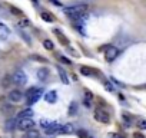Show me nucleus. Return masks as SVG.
Here are the masks:
<instances>
[{
	"label": "nucleus",
	"mask_w": 146,
	"mask_h": 138,
	"mask_svg": "<svg viewBox=\"0 0 146 138\" xmlns=\"http://www.w3.org/2000/svg\"><path fill=\"white\" fill-rule=\"evenodd\" d=\"M86 12H88V6L86 5H76V6H70V7H66L64 9L66 16H69L73 20L82 19L86 15Z\"/></svg>",
	"instance_id": "1"
},
{
	"label": "nucleus",
	"mask_w": 146,
	"mask_h": 138,
	"mask_svg": "<svg viewBox=\"0 0 146 138\" xmlns=\"http://www.w3.org/2000/svg\"><path fill=\"white\" fill-rule=\"evenodd\" d=\"M42 89L40 88H30L27 92H26V102L27 105H32L35 102H37V99L42 96Z\"/></svg>",
	"instance_id": "2"
},
{
	"label": "nucleus",
	"mask_w": 146,
	"mask_h": 138,
	"mask_svg": "<svg viewBox=\"0 0 146 138\" xmlns=\"http://www.w3.org/2000/svg\"><path fill=\"white\" fill-rule=\"evenodd\" d=\"M17 128L22 129V131L33 129V128H35V121H33L32 118H22V119H17Z\"/></svg>",
	"instance_id": "3"
},
{
	"label": "nucleus",
	"mask_w": 146,
	"mask_h": 138,
	"mask_svg": "<svg viewBox=\"0 0 146 138\" xmlns=\"http://www.w3.org/2000/svg\"><path fill=\"white\" fill-rule=\"evenodd\" d=\"M12 81H13L16 85H26L27 76H26V74H25L23 71H16L15 75H13V78H12Z\"/></svg>",
	"instance_id": "4"
},
{
	"label": "nucleus",
	"mask_w": 146,
	"mask_h": 138,
	"mask_svg": "<svg viewBox=\"0 0 146 138\" xmlns=\"http://www.w3.org/2000/svg\"><path fill=\"white\" fill-rule=\"evenodd\" d=\"M117 55H119V50H117V48H115V46H108V48H106L105 58H106V60H108V62H112V60H115Z\"/></svg>",
	"instance_id": "5"
},
{
	"label": "nucleus",
	"mask_w": 146,
	"mask_h": 138,
	"mask_svg": "<svg viewBox=\"0 0 146 138\" xmlns=\"http://www.w3.org/2000/svg\"><path fill=\"white\" fill-rule=\"evenodd\" d=\"M95 118L98 119V121H100V122H103V124H108L109 122V115H108V112H105V111H102V109H96L95 111Z\"/></svg>",
	"instance_id": "6"
},
{
	"label": "nucleus",
	"mask_w": 146,
	"mask_h": 138,
	"mask_svg": "<svg viewBox=\"0 0 146 138\" xmlns=\"http://www.w3.org/2000/svg\"><path fill=\"white\" fill-rule=\"evenodd\" d=\"M60 127H62L60 124H57V122H52L47 128H44V132H46V134H50V135H52V134H59Z\"/></svg>",
	"instance_id": "7"
},
{
	"label": "nucleus",
	"mask_w": 146,
	"mask_h": 138,
	"mask_svg": "<svg viewBox=\"0 0 146 138\" xmlns=\"http://www.w3.org/2000/svg\"><path fill=\"white\" fill-rule=\"evenodd\" d=\"M22 96H23V95H22V92H20V91H17V89H15V91H10V92H9V99H10L12 102H15V104H16V102H20V101H22Z\"/></svg>",
	"instance_id": "8"
},
{
	"label": "nucleus",
	"mask_w": 146,
	"mask_h": 138,
	"mask_svg": "<svg viewBox=\"0 0 146 138\" xmlns=\"http://www.w3.org/2000/svg\"><path fill=\"white\" fill-rule=\"evenodd\" d=\"M44 101H46L47 104H54V102L57 101V94H56V91H49V92H46V94H44Z\"/></svg>",
	"instance_id": "9"
},
{
	"label": "nucleus",
	"mask_w": 146,
	"mask_h": 138,
	"mask_svg": "<svg viewBox=\"0 0 146 138\" xmlns=\"http://www.w3.org/2000/svg\"><path fill=\"white\" fill-rule=\"evenodd\" d=\"M75 131L76 129H75V125H73V124H64V125L60 127L59 134H73Z\"/></svg>",
	"instance_id": "10"
},
{
	"label": "nucleus",
	"mask_w": 146,
	"mask_h": 138,
	"mask_svg": "<svg viewBox=\"0 0 146 138\" xmlns=\"http://www.w3.org/2000/svg\"><path fill=\"white\" fill-rule=\"evenodd\" d=\"M57 72H59V76H60L62 82L67 85V84H69V78H67V74L64 72V69H63L62 66H57Z\"/></svg>",
	"instance_id": "11"
},
{
	"label": "nucleus",
	"mask_w": 146,
	"mask_h": 138,
	"mask_svg": "<svg viewBox=\"0 0 146 138\" xmlns=\"http://www.w3.org/2000/svg\"><path fill=\"white\" fill-rule=\"evenodd\" d=\"M32 115H33V109L27 108V109H23V111L19 112L17 119H22V118H32Z\"/></svg>",
	"instance_id": "12"
},
{
	"label": "nucleus",
	"mask_w": 146,
	"mask_h": 138,
	"mask_svg": "<svg viewBox=\"0 0 146 138\" xmlns=\"http://www.w3.org/2000/svg\"><path fill=\"white\" fill-rule=\"evenodd\" d=\"M47 76H49V71H47V69L43 68V69H39V71H37V78L40 81H46Z\"/></svg>",
	"instance_id": "13"
},
{
	"label": "nucleus",
	"mask_w": 146,
	"mask_h": 138,
	"mask_svg": "<svg viewBox=\"0 0 146 138\" xmlns=\"http://www.w3.org/2000/svg\"><path fill=\"white\" fill-rule=\"evenodd\" d=\"M54 33L57 35V38H59V40H60V42H62L63 45H69V40H67V39H66V38L63 36V33H62L60 30H54Z\"/></svg>",
	"instance_id": "14"
},
{
	"label": "nucleus",
	"mask_w": 146,
	"mask_h": 138,
	"mask_svg": "<svg viewBox=\"0 0 146 138\" xmlns=\"http://www.w3.org/2000/svg\"><path fill=\"white\" fill-rule=\"evenodd\" d=\"M26 137H27V138H40V137H39V131L35 129V128H33V129H29Z\"/></svg>",
	"instance_id": "15"
},
{
	"label": "nucleus",
	"mask_w": 146,
	"mask_h": 138,
	"mask_svg": "<svg viewBox=\"0 0 146 138\" xmlns=\"http://www.w3.org/2000/svg\"><path fill=\"white\" fill-rule=\"evenodd\" d=\"M40 17H42L43 20H46V22H53V17H52L47 12H42V13H40Z\"/></svg>",
	"instance_id": "16"
},
{
	"label": "nucleus",
	"mask_w": 146,
	"mask_h": 138,
	"mask_svg": "<svg viewBox=\"0 0 146 138\" xmlns=\"http://www.w3.org/2000/svg\"><path fill=\"white\" fill-rule=\"evenodd\" d=\"M43 46H44L47 50H52L54 45H53V42H52V40H49V39H44V42H43Z\"/></svg>",
	"instance_id": "17"
},
{
	"label": "nucleus",
	"mask_w": 146,
	"mask_h": 138,
	"mask_svg": "<svg viewBox=\"0 0 146 138\" xmlns=\"http://www.w3.org/2000/svg\"><path fill=\"white\" fill-rule=\"evenodd\" d=\"M78 135H79V138H92V137H90L86 131H83V129H79V131H78Z\"/></svg>",
	"instance_id": "18"
},
{
	"label": "nucleus",
	"mask_w": 146,
	"mask_h": 138,
	"mask_svg": "<svg viewBox=\"0 0 146 138\" xmlns=\"http://www.w3.org/2000/svg\"><path fill=\"white\" fill-rule=\"evenodd\" d=\"M15 125H16L15 119H10V121H7V122H6V129H13V128H15Z\"/></svg>",
	"instance_id": "19"
},
{
	"label": "nucleus",
	"mask_w": 146,
	"mask_h": 138,
	"mask_svg": "<svg viewBox=\"0 0 146 138\" xmlns=\"http://www.w3.org/2000/svg\"><path fill=\"white\" fill-rule=\"evenodd\" d=\"M52 122H53V121H49V119H42V121H40V125H42V127H43V129H44V128H47V127H49Z\"/></svg>",
	"instance_id": "20"
},
{
	"label": "nucleus",
	"mask_w": 146,
	"mask_h": 138,
	"mask_svg": "<svg viewBox=\"0 0 146 138\" xmlns=\"http://www.w3.org/2000/svg\"><path fill=\"white\" fill-rule=\"evenodd\" d=\"M137 127L140 129H146V119H139L137 121Z\"/></svg>",
	"instance_id": "21"
},
{
	"label": "nucleus",
	"mask_w": 146,
	"mask_h": 138,
	"mask_svg": "<svg viewBox=\"0 0 146 138\" xmlns=\"http://www.w3.org/2000/svg\"><path fill=\"white\" fill-rule=\"evenodd\" d=\"M69 114H70V115H75V114H76V104H75V102H72V104H70Z\"/></svg>",
	"instance_id": "22"
},
{
	"label": "nucleus",
	"mask_w": 146,
	"mask_h": 138,
	"mask_svg": "<svg viewBox=\"0 0 146 138\" xmlns=\"http://www.w3.org/2000/svg\"><path fill=\"white\" fill-rule=\"evenodd\" d=\"M80 71H82V74H83V75H90V74H92V71H90L89 68H86V66H83V68L80 69Z\"/></svg>",
	"instance_id": "23"
},
{
	"label": "nucleus",
	"mask_w": 146,
	"mask_h": 138,
	"mask_svg": "<svg viewBox=\"0 0 146 138\" xmlns=\"http://www.w3.org/2000/svg\"><path fill=\"white\" fill-rule=\"evenodd\" d=\"M59 59H60L63 63H67V65H70V63H72V62H70V59H67V58H64V56H60Z\"/></svg>",
	"instance_id": "24"
},
{
	"label": "nucleus",
	"mask_w": 146,
	"mask_h": 138,
	"mask_svg": "<svg viewBox=\"0 0 146 138\" xmlns=\"http://www.w3.org/2000/svg\"><path fill=\"white\" fill-rule=\"evenodd\" d=\"M109 138H123V137L119 135V134H115V132H113V134H109Z\"/></svg>",
	"instance_id": "25"
},
{
	"label": "nucleus",
	"mask_w": 146,
	"mask_h": 138,
	"mask_svg": "<svg viewBox=\"0 0 146 138\" xmlns=\"http://www.w3.org/2000/svg\"><path fill=\"white\" fill-rule=\"evenodd\" d=\"M20 26H29V20H27V19L20 20Z\"/></svg>",
	"instance_id": "26"
},
{
	"label": "nucleus",
	"mask_w": 146,
	"mask_h": 138,
	"mask_svg": "<svg viewBox=\"0 0 146 138\" xmlns=\"http://www.w3.org/2000/svg\"><path fill=\"white\" fill-rule=\"evenodd\" d=\"M10 9L13 10V13H15V15H19V13H20V10H17V9H16V7H13V6H12Z\"/></svg>",
	"instance_id": "27"
},
{
	"label": "nucleus",
	"mask_w": 146,
	"mask_h": 138,
	"mask_svg": "<svg viewBox=\"0 0 146 138\" xmlns=\"http://www.w3.org/2000/svg\"><path fill=\"white\" fill-rule=\"evenodd\" d=\"M133 137H135V138H145V137H143L142 134H135Z\"/></svg>",
	"instance_id": "28"
},
{
	"label": "nucleus",
	"mask_w": 146,
	"mask_h": 138,
	"mask_svg": "<svg viewBox=\"0 0 146 138\" xmlns=\"http://www.w3.org/2000/svg\"><path fill=\"white\" fill-rule=\"evenodd\" d=\"M52 3H53V5H57V6H60V2H57V0H52Z\"/></svg>",
	"instance_id": "29"
}]
</instances>
